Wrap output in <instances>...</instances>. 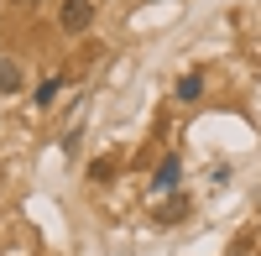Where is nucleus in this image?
I'll return each mask as SVG.
<instances>
[{
  "label": "nucleus",
  "instance_id": "0eeeda50",
  "mask_svg": "<svg viewBox=\"0 0 261 256\" xmlns=\"http://www.w3.org/2000/svg\"><path fill=\"white\" fill-rule=\"evenodd\" d=\"M89 178H94V183H110V178H115V157H94V162H89Z\"/></svg>",
  "mask_w": 261,
  "mask_h": 256
},
{
  "label": "nucleus",
  "instance_id": "7ed1b4c3",
  "mask_svg": "<svg viewBox=\"0 0 261 256\" xmlns=\"http://www.w3.org/2000/svg\"><path fill=\"white\" fill-rule=\"evenodd\" d=\"M172 94H178L183 105H193V99H199V94H204V73H199V68H193V73H183L178 84H172Z\"/></svg>",
  "mask_w": 261,
  "mask_h": 256
},
{
  "label": "nucleus",
  "instance_id": "1a4fd4ad",
  "mask_svg": "<svg viewBox=\"0 0 261 256\" xmlns=\"http://www.w3.org/2000/svg\"><path fill=\"white\" fill-rule=\"evenodd\" d=\"M11 6H32V0H11Z\"/></svg>",
  "mask_w": 261,
  "mask_h": 256
},
{
  "label": "nucleus",
  "instance_id": "f257e3e1",
  "mask_svg": "<svg viewBox=\"0 0 261 256\" xmlns=\"http://www.w3.org/2000/svg\"><path fill=\"white\" fill-rule=\"evenodd\" d=\"M58 27L63 32H89L94 27V0H63L58 6Z\"/></svg>",
  "mask_w": 261,
  "mask_h": 256
},
{
  "label": "nucleus",
  "instance_id": "6e6552de",
  "mask_svg": "<svg viewBox=\"0 0 261 256\" xmlns=\"http://www.w3.org/2000/svg\"><path fill=\"white\" fill-rule=\"evenodd\" d=\"M79 141H84V131H63V152L73 157V152H79Z\"/></svg>",
  "mask_w": 261,
  "mask_h": 256
},
{
  "label": "nucleus",
  "instance_id": "39448f33",
  "mask_svg": "<svg viewBox=\"0 0 261 256\" xmlns=\"http://www.w3.org/2000/svg\"><path fill=\"white\" fill-rule=\"evenodd\" d=\"M183 215H188V204H183V199H167V204L157 209V225H178Z\"/></svg>",
  "mask_w": 261,
  "mask_h": 256
},
{
  "label": "nucleus",
  "instance_id": "423d86ee",
  "mask_svg": "<svg viewBox=\"0 0 261 256\" xmlns=\"http://www.w3.org/2000/svg\"><path fill=\"white\" fill-rule=\"evenodd\" d=\"M58 89H63V79H58V73H53V79H42V84H37V105H42V110H47V105L58 99Z\"/></svg>",
  "mask_w": 261,
  "mask_h": 256
},
{
  "label": "nucleus",
  "instance_id": "f03ea898",
  "mask_svg": "<svg viewBox=\"0 0 261 256\" xmlns=\"http://www.w3.org/2000/svg\"><path fill=\"white\" fill-rule=\"evenodd\" d=\"M178 183H183V162H178V157H162L157 173H151V194H172Z\"/></svg>",
  "mask_w": 261,
  "mask_h": 256
},
{
  "label": "nucleus",
  "instance_id": "20e7f679",
  "mask_svg": "<svg viewBox=\"0 0 261 256\" xmlns=\"http://www.w3.org/2000/svg\"><path fill=\"white\" fill-rule=\"evenodd\" d=\"M21 84H27V79H21V68H16L11 58H0V94H21Z\"/></svg>",
  "mask_w": 261,
  "mask_h": 256
}]
</instances>
